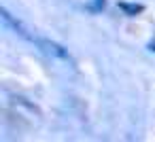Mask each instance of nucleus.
Wrapping results in <instances>:
<instances>
[{"label":"nucleus","instance_id":"f257e3e1","mask_svg":"<svg viewBox=\"0 0 155 142\" xmlns=\"http://www.w3.org/2000/svg\"><path fill=\"white\" fill-rule=\"evenodd\" d=\"M0 15H2V21H5V26H7V28H11V30H13L17 36H21V38H26V40H32V43H34V38L28 34L26 26H24L21 21H17V19H15V17H13L9 11H7V9H2V11H0Z\"/></svg>","mask_w":155,"mask_h":142},{"label":"nucleus","instance_id":"f03ea898","mask_svg":"<svg viewBox=\"0 0 155 142\" xmlns=\"http://www.w3.org/2000/svg\"><path fill=\"white\" fill-rule=\"evenodd\" d=\"M41 47H43L45 53H49V55H53V57H58V60L70 62V55H68V51H66L62 45H58V43H53V40H41Z\"/></svg>","mask_w":155,"mask_h":142},{"label":"nucleus","instance_id":"7ed1b4c3","mask_svg":"<svg viewBox=\"0 0 155 142\" xmlns=\"http://www.w3.org/2000/svg\"><path fill=\"white\" fill-rule=\"evenodd\" d=\"M117 7H119L125 15H130V17H134V15H138V13L144 11V7H142V5H136V2H117Z\"/></svg>","mask_w":155,"mask_h":142},{"label":"nucleus","instance_id":"20e7f679","mask_svg":"<svg viewBox=\"0 0 155 142\" xmlns=\"http://www.w3.org/2000/svg\"><path fill=\"white\" fill-rule=\"evenodd\" d=\"M91 11H100V9H104V0H94V5L89 7Z\"/></svg>","mask_w":155,"mask_h":142}]
</instances>
